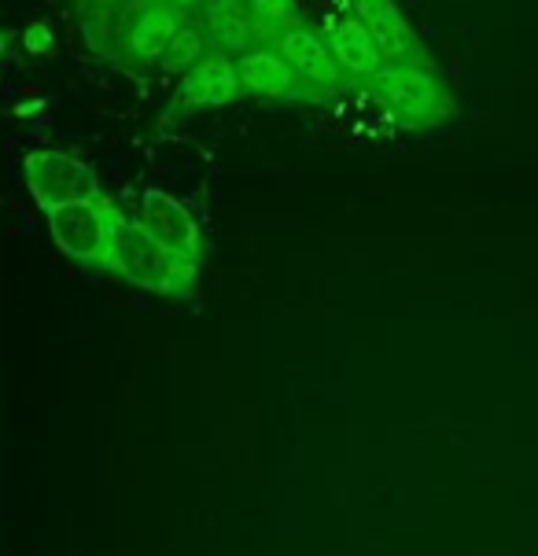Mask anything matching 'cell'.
Wrapping results in <instances>:
<instances>
[{
  "label": "cell",
  "mask_w": 538,
  "mask_h": 556,
  "mask_svg": "<svg viewBox=\"0 0 538 556\" xmlns=\"http://www.w3.org/2000/svg\"><path fill=\"white\" fill-rule=\"evenodd\" d=\"M405 129H428L454 115V97L431 67H380L362 81Z\"/></svg>",
  "instance_id": "obj_2"
},
{
  "label": "cell",
  "mask_w": 538,
  "mask_h": 556,
  "mask_svg": "<svg viewBox=\"0 0 538 556\" xmlns=\"http://www.w3.org/2000/svg\"><path fill=\"white\" fill-rule=\"evenodd\" d=\"M174 8H182V12H192V8H200L203 0H170Z\"/></svg>",
  "instance_id": "obj_16"
},
{
  "label": "cell",
  "mask_w": 538,
  "mask_h": 556,
  "mask_svg": "<svg viewBox=\"0 0 538 556\" xmlns=\"http://www.w3.org/2000/svg\"><path fill=\"white\" fill-rule=\"evenodd\" d=\"M243 4H248L259 45H277L280 34H288L291 26H303L296 0H243Z\"/></svg>",
  "instance_id": "obj_13"
},
{
  "label": "cell",
  "mask_w": 538,
  "mask_h": 556,
  "mask_svg": "<svg viewBox=\"0 0 538 556\" xmlns=\"http://www.w3.org/2000/svg\"><path fill=\"white\" fill-rule=\"evenodd\" d=\"M277 49L288 60V67L296 71L303 100H328L333 92H339L347 81H351L347 71L336 63L325 34L310 30V26H291L288 34H280Z\"/></svg>",
  "instance_id": "obj_5"
},
{
  "label": "cell",
  "mask_w": 538,
  "mask_h": 556,
  "mask_svg": "<svg viewBox=\"0 0 538 556\" xmlns=\"http://www.w3.org/2000/svg\"><path fill=\"white\" fill-rule=\"evenodd\" d=\"M188 23V12L170 0H134L122 15V49L137 63H159L174 34Z\"/></svg>",
  "instance_id": "obj_6"
},
{
  "label": "cell",
  "mask_w": 538,
  "mask_h": 556,
  "mask_svg": "<svg viewBox=\"0 0 538 556\" xmlns=\"http://www.w3.org/2000/svg\"><path fill=\"white\" fill-rule=\"evenodd\" d=\"M243 92L240 71H236L233 55L222 52H207L192 71L185 74L182 89H177V100L170 103V111H203V108H229Z\"/></svg>",
  "instance_id": "obj_9"
},
{
  "label": "cell",
  "mask_w": 538,
  "mask_h": 556,
  "mask_svg": "<svg viewBox=\"0 0 538 556\" xmlns=\"http://www.w3.org/2000/svg\"><path fill=\"white\" fill-rule=\"evenodd\" d=\"M137 222L145 225L159 243H166L170 251L182 254V258L196 262V266L203 262L200 222L192 218V211H188L182 200H174V195L163 192V188H148V192L140 195Z\"/></svg>",
  "instance_id": "obj_7"
},
{
  "label": "cell",
  "mask_w": 538,
  "mask_h": 556,
  "mask_svg": "<svg viewBox=\"0 0 538 556\" xmlns=\"http://www.w3.org/2000/svg\"><path fill=\"white\" fill-rule=\"evenodd\" d=\"M45 218H49V232H52L55 248L67 254L71 262L89 266V269H103L111 237H115V225L122 218L115 200H108V195L78 200L67 206H55Z\"/></svg>",
  "instance_id": "obj_3"
},
{
  "label": "cell",
  "mask_w": 538,
  "mask_h": 556,
  "mask_svg": "<svg viewBox=\"0 0 538 556\" xmlns=\"http://www.w3.org/2000/svg\"><path fill=\"white\" fill-rule=\"evenodd\" d=\"M354 15L365 23V30L373 34V41L384 52V67H431L428 52H424L421 37L413 34V26L405 23L395 0H354Z\"/></svg>",
  "instance_id": "obj_8"
},
{
  "label": "cell",
  "mask_w": 538,
  "mask_h": 556,
  "mask_svg": "<svg viewBox=\"0 0 538 556\" xmlns=\"http://www.w3.org/2000/svg\"><path fill=\"white\" fill-rule=\"evenodd\" d=\"M23 177L26 188H30L34 203L41 206L45 214L55 211V206H67L78 200H97L103 195L97 169L82 159H74L67 152H52V148H37V152H26L23 159Z\"/></svg>",
  "instance_id": "obj_4"
},
{
  "label": "cell",
  "mask_w": 538,
  "mask_h": 556,
  "mask_svg": "<svg viewBox=\"0 0 538 556\" xmlns=\"http://www.w3.org/2000/svg\"><path fill=\"white\" fill-rule=\"evenodd\" d=\"M211 52L207 49V37H203V30H200V23H185L182 30L174 34V41L166 45V52H163V67L166 71H174V74H185L196 67V63L203 60V55Z\"/></svg>",
  "instance_id": "obj_14"
},
{
  "label": "cell",
  "mask_w": 538,
  "mask_h": 556,
  "mask_svg": "<svg viewBox=\"0 0 538 556\" xmlns=\"http://www.w3.org/2000/svg\"><path fill=\"white\" fill-rule=\"evenodd\" d=\"M325 41H328V49H333L336 63L347 71V78H351V81L373 78V74L384 67L380 45L373 41V34L365 30V23L354 12L343 15V18H336V23L325 30Z\"/></svg>",
  "instance_id": "obj_12"
},
{
  "label": "cell",
  "mask_w": 538,
  "mask_h": 556,
  "mask_svg": "<svg viewBox=\"0 0 538 556\" xmlns=\"http://www.w3.org/2000/svg\"><path fill=\"white\" fill-rule=\"evenodd\" d=\"M236 71H240L243 92L262 100H303L296 71L280 55L277 45H254L251 52L236 55Z\"/></svg>",
  "instance_id": "obj_10"
},
{
  "label": "cell",
  "mask_w": 538,
  "mask_h": 556,
  "mask_svg": "<svg viewBox=\"0 0 538 556\" xmlns=\"http://www.w3.org/2000/svg\"><path fill=\"white\" fill-rule=\"evenodd\" d=\"M23 45H26V52H34V55H49L55 49V37L49 30V23H34L30 30L23 34Z\"/></svg>",
  "instance_id": "obj_15"
},
{
  "label": "cell",
  "mask_w": 538,
  "mask_h": 556,
  "mask_svg": "<svg viewBox=\"0 0 538 556\" xmlns=\"http://www.w3.org/2000/svg\"><path fill=\"white\" fill-rule=\"evenodd\" d=\"M203 18H200V30L207 37V49L222 52V55H243L259 45L248 15V4L243 0H203Z\"/></svg>",
  "instance_id": "obj_11"
},
{
  "label": "cell",
  "mask_w": 538,
  "mask_h": 556,
  "mask_svg": "<svg viewBox=\"0 0 538 556\" xmlns=\"http://www.w3.org/2000/svg\"><path fill=\"white\" fill-rule=\"evenodd\" d=\"M8 41H12V37H8L4 30H0V60H4V52H8Z\"/></svg>",
  "instance_id": "obj_17"
},
{
  "label": "cell",
  "mask_w": 538,
  "mask_h": 556,
  "mask_svg": "<svg viewBox=\"0 0 538 556\" xmlns=\"http://www.w3.org/2000/svg\"><path fill=\"white\" fill-rule=\"evenodd\" d=\"M103 273H115L126 285L145 288L163 299H182V303L196 299V280H200L196 262L170 251L137 218H126V214L115 225L108 258H103Z\"/></svg>",
  "instance_id": "obj_1"
}]
</instances>
